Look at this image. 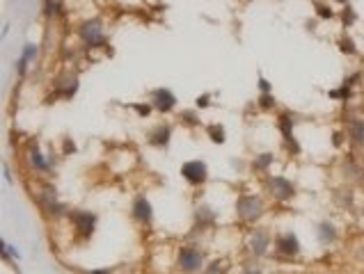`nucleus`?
<instances>
[{
	"label": "nucleus",
	"instance_id": "20e7f679",
	"mask_svg": "<svg viewBox=\"0 0 364 274\" xmlns=\"http://www.w3.org/2000/svg\"><path fill=\"white\" fill-rule=\"evenodd\" d=\"M266 190L271 194L275 201H289V199L296 194V185H293L289 178L284 176H268V181H266Z\"/></svg>",
	"mask_w": 364,
	"mask_h": 274
},
{
	"label": "nucleus",
	"instance_id": "423d86ee",
	"mask_svg": "<svg viewBox=\"0 0 364 274\" xmlns=\"http://www.w3.org/2000/svg\"><path fill=\"white\" fill-rule=\"evenodd\" d=\"M181 176L190 185H204L208 181V167L204 160H188L181 165Z\"/></svg>",
	"mask_w": 364,
	"mask_h": 274
},
{
	"label": "nucleus",
	"instance_id": "39448f33",
	"mask_svg": "<svg viewBox=\"0 0 364 274\" xmlns=\"http://www.w3.org/2000/svg\"><path fill=\"white\" fill-rule=\"evenodd\" d=\"M67 217H69V222H71V226L76 228L78 235H83V238H92L94 226H96V215H94V212H89V210H71Z\"/></svg>",
	"mask_w": 364,
	"mask_h": 274
},
{
	"label": "nucleus",
	"instance_id": "4be33fe9",
	"mask_svg": "<svg viewBox=\"0 0 364 274\" xmlns=\"http://www.w3.org/2000/svg\"><path fill=\"white\" fill-rule=\"evenodd\" d=\"M257 105H259L261 110H273L275 108V96H273V92H266V94H259V99H257Z\"/></svg>",
	"mask_w": 364,
	"mask_h": 274
},
{
	"label": "nucleus",
	"instance_id": "bb28decb",
	"mask_svg": "<svg viewBox=\"0 0 364 274\" xmlns=\"http://www.w3.org/2000/svg\"><path fill=\"white\" fill-rule=\"evenodd\" d=\"M222 272H224V267H222V263H220V260H213V263L204 269V274H222Z\"/></svg>",
	"mask_w": 364,
	"mask_h": 274
},
{
	"label": "nucleus",
	"instance_id": "393cba45",
	"mask_svg": "<svg viewBox=\"0 0 364 274\" xmlns=\"http://www.w3.org/2000/svg\"><path fill=\"white\" fill-rule=\"evenodd\" d=\"M131 108L136 110V112L140 114L142 119H145V117H149V112H151V110H154V105H151V103H133V105H131Z\"/></svg>",
	"mask_w": 364,
	"mask_h": 274
},
{
	"label": "nucleus",
	"instance_id": "f03ea898",
	"mask_svg": "<svg viewBox=\"0 0 364 274\" xmlns=\"http://www.w3.org/2000/svg\"><path fill=\"white\" fill-rule=\"evenodd\" d=\"M78 37L87 48H103L105 46V35H103V21L101 19H87L80 23Z\"/></svg>",
	"mask_w": 364,
	"mask_h": 274
},
{
	"label": "nucleus",
	"instance_id": "ddd939ff",
	"mask_svg": "<svg viewBox=\"0 0 364 274\" xmlns=\"http://www.w3.org/2000/svg\"><path fill=\"white\" fill-rule=\"evenodd\" d=\"M28 155H30V165L35 167L37 171H48V169H51V162L44 160V155H42V151H39V146H37V142H32V144H30Z\"/></svg>",
	"mask_w": 364,
	"mask_h": 274
},
{
	"label": "nucleus",
	"instance_id": "b1692460",
	"mask_svg": "<svg viewBox=\"0 0 364 274\" xmlns=\"http://www.w3.org/2000/svg\"><path fill=\"white\" fill-rule=\"evenodd\" d=\"M339 48H341V53H346V55H355V53H357V48H355L350 37H341V39H339Z\"/></svg>",
	"mask_w": 364,
	"mask_h": 274
},
{
	"label": "nucleus",
	"instance_id": "c85d7f7f",
	"mask_svg": "<svg viewBox=\"0 0 364 274\" xmlns=\"http://www.w3.org/2000/svg\"><path fill=\"white\" fill-rule=\"evenodd\" d=\"M353 21H355V12L350 10V7H346V10H343V23H346V26H353Z\"/></svg>",
	"mask_w": 364,
	"mask_h": 274
},
{
	"label": "nucleus",
	"instance_id": "cd10ccee",
	"mask_svg": "<svg viewBox=\"0 0 364 274\" xmlns=\"http://www.w3.org/2000/svg\"><path fill=\"white\" fill-rule=\"evenodd\" d=\"M211 105V96L208 94H202V96H197V101H195V108L197 110H204V108H208Z\"/></svg>",
	"mask_w": 364,
	"mask_h": 274
},
{
	"label": "nucleus",
	"instance_id": "9d476101",
	"mask_svg": "<svg viewBox=\"0 0 364 274\" xmlns=\"http://www.w3.org/2000/svg\"><path fill=\"white\" fill-rule=\"evenodd\" d=\"M275 249L280 253H284V256H298L300 253V242H298L296 233H291V231L280 233L275 238Z\"/></svg>",
	"mask_w": 364,
	"mask_h": 274
},
{
	"label": "nucleus",
	"instance_id": "4468645a",
	"mask_svg": "<svg viewBox=\"0 0 364 274\" xmlns=\"http://www.w3.org/2000/svg\"><path fill=\"white\" fill-rule=\"evenodd\" d=\"M348 135L355 144H364V119H350L348 121Z\"/></svg>",
	"mask_w": 364,
	"mask_h": 274
},
{
	"label": "nucleus",
	"instance_id": "f8f14e48",
	"mask_svg": "<svg viewBox=\"0 0 364 274\" xmlns=\"http://www.w3.org/2000/svg\"><path fill=\"white\" fill-rule=\"evenodd\" d=\"M57 89V96H64V99H71L73 94H76V89H78V78L76 76H64V80H60V83L55 85Z\"/></svg>",
	"mask_w": 364,
	"mask_h": 274
},
{
	"label": "nucleus",
	"instance_id": "0eeeda50",
	"mask_svg": "<svg viewBox=\"0 0 364 274\" xmlns=\"http://www.w3.org/2000/svg\"><path fill=\"white\" fill-rule=\"evenodd\" d=\"M149 103L154 105V110H158L161 114H167V112H172V110L177 108V96H174L172 89L158 87V89H154V92L149 94Z\"/></svg>",
	"mask_w": 364,
	"mask_h": 274
},
{
	"label": "nucleus",
	"instance_id": "6e6552de",
	"mask_svg": "<svg viewBox=\"0 0 364 274\" xmlns=\"http://www.w3.org/2000/svg\"><path fill=\"white\" fill-rule=\"evenodd\" d=\"M131 215H133V219H136L138 224H142V226H149L151 224V219H154V208H151L149 199H147L145 194L136 197V201L131 206Z\"/></svg>",
	"mask_w": 364,
	"mask_h": 274
},
{
	"label": "nucleus",
	"instance_id": "473e14b6",
	"mask_svg": "<svg viewBox=\"0 0 364 274\" xmlns=\"http://www.w3.org/2000/svg\"><path fill=\"white\" fill-rule=\"evenodd\" d=\"M337 3H341V5H346V3H348V0H337Z\"/></svg>",
	"mask_w": 364,
	"mask_h": 274
},
{
	"label": "nucleus",
	"instance_id": "7ed1b4c3",
	"mask_svg": "<svg viewBox=\"0 0 364 274\" xmlns=\"http://www.w3.org/2000/svg\"><path fill=\"white\" fill-rule=\"evenodd\" d=\"M177 267L183 274H197L204 269V253L197 247H181L177 256Z\"/></svg>",
	"mask_w": 364,
	"mask_h": 274
},
{
	"label": "nucleus",
	"instance_id": "412c9836",
	"mask_svg": "<svg viewBox=\"0 0 364 274\" xmlns=\"http://www.w3.org/2000/svg\"><path fill=\"white\" fill-rule=\"evenodd\" d=\"M179 119H181L183 124H188V126H199V114H197V108H195V110H181V114H179Z\"/></svg>",
	"mask_w": 364,
	"mask_h": 274
},
{
	"label": "nucleus",
	"instance_id": "2f4dec72",
	"mask_svg": "<svg viewBox=\"0 0 364 274\" xmlns=\"http://www.w3.org/2000/svg\"><path fill=\"white\" fill-rule=\"evenodd\" d=\"M87 274H110V269H105V267H99V269H89Z\"/></svg>",
	"mask_w": 364,
	"mask_h": 274
},
{
	"label": "nucleus",
	"instance_id": "6ab92c4d",
	"mask_svg": "<svg viewBox=\"0 0 364 274\" xmlns=\"http://www.w3.org/2000/svg\"><path fill=\"white\" fill-rule=\"evenodd\" d=\"M62 14V5L60 0H44V16L46 19H55V16Z\"/></svg>",
	"mask_w": 364,
	"mask_h": 274
},
{
	"label": "nucleus",
	"instance_id": "9b49d317",
	"mask_svg": "<svg viewBox=\"0 0 364 274\" xmlns=\"http://www.w3.org/2000/svg\"><path fill=\"white\" fill-rule=\"evenodd\" d=\"M172 140V126L170 124H158L156 128L149 133V137H147V142H149L151 146H156V149H165L167 144H170Z\"/></svg>",
	"mask_w": 364,
	"mask_h": 274
},
{
	"label": "nucleus",
	"instance_id": "f3484780",
	"mask_svg": "<svg viewBox=\"0 0 364 274\" xmlns=\"http://www.w3.org/2000/svg\"><path fill=\"white\" fill-rule=\"evenodd\" d=\"M273 160H275V155L273 153H259V155H255V160H252V169L255 171H268V167L273 165Z\"/></svg>",
	"mask_w": 364,
	"mask_h": 274
},
{
	"label": "nucleus",
	"instance_id": "c756f323",
	"mask_svg": "<svg viewBox=\"0 0 364 274\" xmlns=\"http://www.w3.org/2000/svg\"><path fill=\"white\" fill-rule=\"evenodd\" d=\"M28 60H23V57H19V62H16V71H19V76H26V69H28Z\"/></svg>",
	"mask_w": 364,
	"mask_h": 274
},
{
	"label": "nucleus",
	"instance_id": "2eb2a0df",
	"mask_svg": "<svg viewBox=\"0 0 364 274\" xmlns=\"http://www.w3.org/2000/svg\"><path fill=\"white\" fill-rule=\"evenodd\" d=\"M195 222H197V226H208V224L215 222V212L211 210L208 206H199L197 210H195Z\"/></svg>",
	"mask_w": 364,
	"mask_h": 274
},
{
	"label": "nucleus",
	"instance_id": "7c9ffc66",
	"mask_svg": "<svg viewBox=\"0 0 364 274\" xmlns=\"http://www.w3.org/2000/svg\"><path fill=\"white\" fill-rule=\"evenodd\" d=\"M259 89H261V94L271 92V85H268V80H266V78H259Z\"/></svg>",
	"mask_w": 364,
	"mask_h": 274
},
{
	"label": "nucleus",
	"instance_id": "dca6fc26",
	"mask_svg": "<svg viewBox=\"0 0 364 274\" xmlns=\"http://www.w3.org/2000/svg\"><path fill=\"white\" fill-rule=\"evenodd\" d=\"M318 240H321L323 244H330L337 240V231H334V226L330 222H321L318 224Z\"/></svg>",
	"mask_w": 364,
	"mask_h": 274
},
{
	"label": "nucleus",
	"instance_id": "5701e85b",
	"mask_svg": "<svg viewBox=\"0 0 364 274\" xmlns=\"http://www.w3.org/2000/svg\"><path fill=\"white\" fill-rule=\"evenodd\" d=\"M37 55H39V46H37V44H30V42H28L26 46H23L21 57H23V60H28V62H35Z\"/></svg>",
	"mask_w": 364,
	"mask_h": 274
},
{
	"label": "nucleus",
	"instance_id": "1a4fd4ad",
	"mask_svg": "<svg viewBox=\"0 0 364 274\" xmlns=\"http://www.w3.org/2000/svg\"><path fill=\"white\" fill-rule=\"evenodd\" d=\"M271 231L266 226H259L255 228V231L250 233V242H248V247H250V251L255 253V256H264L266 251H268V247H271Z\"/></svg>",
	"mask_w": 364,
	"mask_h": 274
},
{
	"label": "nucleus",
	"instance_id": "f257e3e1",
	"mask_svg": "<svg viewBox=\"0 0 364 274\" xmlns=\"http://www.w3.org/2000/svg\"><path fill=\"white\" fill-rule=\"evenodd\" d=\"M264 212H266V206L257 194H243V197H238V201H236V215L248 224H255Z\"/></svg>",
	"mask_w": 364,
	"mask_h": 274
},
{
	"label": "nucleus",
	"instance_id": "a211bd4d",
	"mask_svg": "<svg viewBox=\"0 0 364 274\" xmlns=\"http://www.w3.org/2000/svg\"><path fill=\"white\" fill-rule=\"evenodd\" d=\"M44 208H46V212H48V215H51L53 219H57V217H64V215H69V212H71L67 206H64V203H60V201H57V199H55V201H48Z\"/></svg>",
	"mask_w": 364,
	"mask_h": 274
},
{
	"label": "nucleus",
	"instance_id": "aec40b11",
	"mask_svg": "<svg viewBox=\"0 0 364 274\" xmlns=\"http://www.w3.org/2000/svg\"><path fill=\"white\" fill-rule=\"evenodd\" d=\"M208 137H211V142H215V144H224V128L220 124H211L206 128Z\"/></svg>",
	"mask_w": 364,
	"mask_h": 274
},
{
	"label": "nucleus",
	"instance_id": "a878e982",
	"mask_svg": "<svg viewBox=\"0 0 364 274\" xmlns=\"http://www.w3.org/2000/svg\"><path fill=\"white\" fill-rule=\"evenodd\" d=\"M316 14L321 16V19H332V16H334V12L330 10L328 5H321V3H318V5H316Z\"/></svg>",
	"mask_w": 364,
	"mask_h": 274
}]
</instances>
